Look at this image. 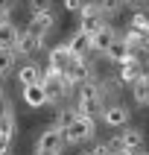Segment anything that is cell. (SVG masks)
Instances as JSON below:
<instances>
[{
	"mask_svg": "<svg viewBox=\"0 0 149 155\" xmlns=\"http://www.w3.org/2000/svg\"><path fill=\"white\" fill-rule=\"evenodd\" d=\"M79 114H88V117H96L102 114V91H99V82L91 79L85 85H79V103H76Z\"/></svg>",
	"mask_w": 149,
	"mask_h": 155,
	"instance_id": "1",
	"label": "cell"
},
{
	"mask_svg": "<svg viewBox=\"0 0 149 155\" xmlns=\"http://www.w3.org/2000/svg\"><path fill=\"white\" fill-rule=\"evenodd\" d=\"M94 132H96L94 117L76 114V120L64 129V140H67V143H82V140H91V138H94Z\"/></svg>",
	"mask_w": 149,
	"mask_h": 155,
	"instance_id": "2",
	"label": "cell"
},
{
	"mask_svg": "<svg viewBox=\"0 0 149 155\" xmlns=\"http://www.w3.org/2000/svg\"><path fill=\"white\" fill-rule=\"evenodd\" d=\"M102 26H105V21H102V6L99 3H85V6L79 9V32L94 35Z\"/></svg>",
	"mask_w": 149,
	"mask_h": 155,
	"instance_id": "3",
	"label": "cell"
},
{
	"mask_svg": "<svg viewBox=\"0 0 149 155\" xmlns=\"http://www.w3.org/2000/svg\"><path fill=\"white\" fill-rule=\"evenodd\" d=\"M64 79H67L70 88H79V85H85V82L94 79V70H91V64H88L85 59H73L67 68H64Z\"/></svg>",
	"mask_w": 149,
	"mask_h": 155,
	"instance_id": "4",
	"label": "cell"
},
{
	"mask_svg": "<svg viewBox=\"0 0 149 155\" xmlns=\"http://www.w3.org/2000/svg\"><path fill=\"white\" fill-rule=\"evenodd\" d=\"M117 38H120V35H117V29H114L111 24H105L102 29H96V32L91 35V50H96V53H102V56H105Z\"/></svg>",
	"mask_w": 149,
	"mask_h": 155,
	"instance_id": "5",
	"label": "cell"
},
{
	"mask_svg": "<svg viewBox=\"0 0 149 155\" xmlns=\"http://www.w3.org/2000/svg\"><path fill=\"white\" fill-rule=\"evenodd\" d=\"M102 123L111 126V129L126 126V123H129V108H126V105H117V103L105 105V108H102Z\"/></svg>",
	"mask_w": 149,
	"mask_h": 155,
	"instance_id": "6",
	"label": "cell"
},
{
	"mask_svg": "<svg viewBox=\"0 0 149 155\" xmlns=\"http://www.w3.org/2000/svg\"><path fill=\"white\" fill-rule=\"evenodd\" d=\"M41 47H44V35L32 32V29H26V32H21V38H18V47H15V50L21 53V56H35Z\"/></svg>",
	"mask_w": 149,
	"mask_h": 155,
	"instance_id": "7",
	"label": "cell"
},
{
	"mask_svg": "<svg viewBox=\"0 0 149 155\" xmlns=\"http://www.w3.org/2000/svg\"><path fill=\"white\" fill-rule=\"evenodd\" d=\"M61 143H64V132L50 126L38 135V149H53V152H61Z\"/></svg>",
	"mask_w": 149,
	"mask_h": 155,
	"instance_id": "8",
	"label": "cell"
},
{
	"mask_svg": "<svg viewBox=\"0 0 149 155\" xmlns=\"http://www.w3.org/2000/svg\"><path fill=\"white\" fill-rule=\"evenodd\" d=\"M24 103L29 105V108H41V105L50 103V97H47V91H44L41 82H35V85H24Z\"/></svg>",
	"mask_w": 149,
	"mask_h": 155,
	"instance_id": "9",
	"label": "cell"
},
{
	"mask_svg": "<svg viewBox=\"0 0 149 155\" xmlns=\"http://www.w3.org/2000/svg\"><path fill=\"white\" fill-rule=\"evenodd\" d=\"M105 56H108L111 61H117V64H126V61H134V59H138V56H134V50H131V47L123 41V38H117V41L111 44V50L105 53Z\"/></svg>",
	"mask_w": 149,
	"mask_h": 155,
	"instance_id": "10",
	"label": "cell"
},
{
	"mask_svg": "<svg viewBox=\"0 0 149 155\" xmlns=\"http://www.w3.org/2000/svg\"><path fill=\"white\" fill-rule=\"evenodd\" d=\"M73 59H76V56H73V50H70L67 44H59V47L50 50V68H56V70H64Z\"/></svg>",
	"mask_w": 149,
	"mask_h": 155,
	"instance_id": "11",
	"label": "cell"
},
{
	"mask_svg": "<svg viewBox=\"0 0 149 155\" xmlns=\"http://www.w3.org/2000/svg\"><path fill=\"white\" fill-rule=\"evenodd\" d=\"M18 38H21V29H18L12 21L0 24V50H15V47H18Z\"/></svg>",
	"mask_w": 149,
	"mask_h": 155,
	"instance_id": "12",
	"label": "cell"
},
{
	"mask_svg": "<svg viewBox=\"0 0 149 155\" xmlns=\"http://www.w3.org/2000/svg\"><path fill=\"white\" fill-rule=\"evenodd\" d=\"M56 26V15L53 12H41V15H29V29L38 35H47Z\"/></svg>",
	"mask_w": 149,
	"mask_h": 155,
	"instance_id": "13",
	"label": "cell"
},
{
	"mask_svg": "<svg viewBox=\"0 0 149 155\" xmlns=\"http://www.w3.org/2000/svg\"><path fill=\"white\" fill-rule=\"evenodd\" d=\"M44 79V73H41V68L35 64V61H26L24 68L18 70V82H21V88L24 85H35V82H41Z\"/></svg>",
	"mask_w": 149,
	"mask_h": 155,
	"instance_id": "14",
	"label": "cell"
},
{
	"mask_svg": "<svg viewBox=\"0 0 149 155\" xmlns=\"http://www.w3.org/2000/svg\"><path fill=\"white\" fill-rule=\"evenodd\" d=\"M0 138H6V140L15 138V111H12V105L0 108Z\"/></svg>",
	"mask_w": 149,
	"mask_h": 155,
	"instance_id": "15",
	"label": "cell"
},
{
	"mask_svg": "<svg viewBox=\"0 0 149 155\" xmlns=\"http://www.w3.org/2000/svg\"><path fill=\"white\" fill-rule=\"evenodd\" d=\"M120 147L131 149V152H140V149H143V132H140V129H123Z\"/></svg>",
	"mask_w": 149,
	"mask_h": 155,
	"instance_id": "16",
	"label": "cell"
},
{
	"mask_svg": "<svg viewBox=\"0 0 149 155\" xmlns=\"http://www.w3.org/2000/svg\"><path fill=\"white\" fill-rule=\"evenodd\" d=\"M140 76H143V70H140V61L138 59L120 64V82H123V85H134Z\"/></svg>",
	"mask_w": 149,
	"mask_h": 155,
	"instance_id": "17",
	"label": "cell"
},
{
	"mask_svg": "<svg viewBox=\"0 0 149 155\" xmlns=\"http://www.w3.org/2000/svg\"><path fill=\"white\" fill-rule=\"evenodd\" d=\"M67 47L73 50V56L76 59H85V53L91 50V35H85V32H76L73 38L67 41Z\"/></svg>",
	"mask_w": 149,
	"mask_h": 155,
	"instance_id": "18",
	"label": "cell"
},
{
	"mask_svg": "<svg viewBox=\"0 0 149 155\" xmlns=\"http://www.w3.org/2000/svg\"><path fill=\"white\" fill-rule=\"evenodd\" d=\"M131 94H134V103L149 105V73H143V76L131 85Z\"/></svg>",
	"mask_w": 149,
	"mask_h": 155,
	"instance_id": "19",
	"label": "cell"
},
{
	"mask_svg": "<svg viewBox=\"0 0 149 155\" xmlns=\"http://www.w3.org/2000/svg\"><path fill=\"white\" fill-rule=\"evenodd\" d=\"M131 29H138L149 38V12H134L131 15Z\"/></svg>",
	"mask_w": 149,
	"mask_h": 155,
	"instance_id": "20",
	"label": "cell"
},
{
	"mask_svg": "<svg viewBox=\"0 0 149 155\" xmlns=\"http://www.w3.org/2000/svg\"><path fill=\"white\" fill-rule=\"evenodd\" d=\"M15 50H0V76H6L9 70L15 68Z\"/></svg>",
	"mask_w": 149,
	"mask_h": 155,
	"instance_id": "21",
	"label": "cell"
},
{
	"mask_svg": "<svg viewBox=\"0 0 149 155\" xmlns=\"http://www.w3.org/2000/svg\"><path fill=\"white\" fill-rule=\"evenodd\" d=\"M76 114H79L76 108H61V111H59V120H56V129H61V132H64L70 123L76 120Z\"/></svg>",
	"mask_w": 149,
	"mask_h": 155,
	"instance_id": "22",
	"label": "cell"
},
{
	"mask_svg": "<svg viewBox=\"0 0 149 155\" xmlns=\"http://www.w3.org/2000/svg\"><path fill=\"white\" fill-rule=\"evenodd\" d=\"M41 12H53V0H29V15H41Z\"/></svg>",
	"mask_w": 149,
	"mask_h": 155,
	"instance_id": "23",
	"label": "cell"
},
{
	"mask_svg": "<svg viewBox=\"0 0 149 155\" xmlns=\"http://www.w3.org/2000/svg\"><path fill=\"white\" fill-rule=\"evenodd\" d=\"M123 3L126 0H99V6H102V12H108V15H114V12H120Z\"/></svg>",
	"mask_w": 149,
	"mask_h": 155,
	"instance_id": "24",
	"label": "cell"
},
{
	"mask_svg": "<svg viewBox=\"0 0 149 155\" xmlns=\"http://www.w3.org/2000/svg\"><path fill=\"white\" fill-rule=\"evenodd\" d=\"M82 6H85L82 0H64V9H70V12H79Z\"/></svg>",
	"mask_w": 149,
	"mask_h": 155,
	"instance_id": "25",
	"label": "cell"
},
{
	"mask_svg": "<svg viewBox=\"0 0 149 155\" xmlns=\"http://www.w3.org/2000/svg\"><path fill=\"white\" fill-rule=\"evenodd\" d=\"M111 155H134V152H131V149H126V147H117Z\"/></svg>",
	"mask_w": 149,
	"mask_h": 155,
	"instance_id": "26",
	"label": "cell"
},
{
	"mask_svg": "<svg viewBox=\"0 0 149 155\" xmlns=\"http://www.w3.org/2000/svg\"><path fill=\"white\" fill-rule=\"evenodd\" d=\"M35 155H61V152H53V149H35Z\"/></svg>",
	"mask_w": 149,
	"mask_h": 155,
	"instance_id": "27",
	"label": "cell"
},
{
	"mask_svg": "<svg viewBox=\"0 0 149 155\" xmlns=\"http://www.w3.org/2000/svg\"><path fill=\"white\" fill-rule=\"evenodd\" d=\"M134 155H149V152H143V149H140V152H134Z\"/></svg>",
	"mask_w": 149,
	"mask_h": 155,
	"instance_id": "28",
	"label": "cell"
},
{
	"mask_svg": "<svg viewBox=\"0 0 149 155\" xmlns=\"http://www.w3.org/2000/svg\"><path fill=\"white\" fill-rule=\"evenodd\" d=\"M126 3H140V0H126Z\"/></svg>",
	"mask_w": 149,
	"mask_h": 155,
	"instance_id": "29",
	"label": "cell"
},
{
	"mask_svg": "<svg viewBox=\"0 0 149 155\" xmlns=\"http://www.w3.org/2000/svg\"><path fill=\"white\" fill-rule=\"evenodd\" d=\"M82 155H94V152H82Z\"/></svg>",
	"mask_w": 149,
	"mask_h": 155,
	"instance_id": "30",
	"label": "cell"
},
{
	"mask_svg": "<svg viewBox=\"0 0 149 155\" xmlns=\"http://www.w3.org/2000/svg\"><path fill=\"white\" fill-rule=\"evenodd\" d=\"M0 79H3V76H0Z\"/></svg>",
	"mask_w": 149,
	"mask_h": 155,
	"instance_id": "31",
	"label": "cell"
}]
</instances>
